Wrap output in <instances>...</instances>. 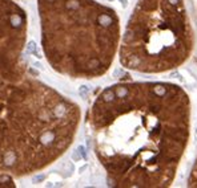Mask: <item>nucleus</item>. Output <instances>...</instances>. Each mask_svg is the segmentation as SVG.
<instances>
[{
    "label": "nucleus",
    "mask_w": 197,
    "mask_h": 188,
    "mask_svg": "<svg viewBox=\"0 0 197 188\" xmlns=\"http://www.w3.org/2000/svg\"><path fill=\"white\" fill-rule=\"evenodd\" d=\"M79 105L32 77L0 73V175L28 176L49 167L77 132Z\"/></svg>",
    "instance_id": "nucleus-2"
},
{
    "label": "nucleus",
    "mask_w": 197,
    "mask_h": 188,
    "mask_svg": "<svg viewBox=\"0 0 197 188\" xmlns=\"http://www.w3.org/2000/svg\"><path fill=\"white\" fill-rule=\"evenodd\" d=\"M195 47L184 0H138L120 44V64L138 73L181 66Z\"/></svg>",
    "instance_id": "nucleus-4"
},
{
    "label": "nucleus",
    "mask_w": 197,
    "mask_h": 188,
    "mask_svg": "<svg viewBox=\"0 0 197 188\" xmlns=\"http://www.w3.org/2000/svg\"><path fill=\"white\" fill-rule=\"evenodd\" d=\"M196 138H197V130H196Z\"/></svg>",
    "instance_id": "nucleus-9"
},
{
    "label": "nucleus",
    "mask_w": 197,
    "mask_h": 188,
    "mask_svg": "<svg viewBox=\"0 0 197 188\" xmlns=\"http://www.w3.org/2000/svg\"><path fill=\"white\" fill-rule=\"evenodd\" d=\"M27 13L15 0H0V73L27 70L23 52L27 42Z\"/></svg>",
    "instance_id": "nucleus-5"
},
{
    "label": "nucleus",
    "mask_w": 197,
    "mask_h": 188,
    "mask_svg": "<svg viewBox=\"0 0 197 188\" xmlns=\"http://www.w3.org/2000/svg\"><path fill=\"white\" fill-rule=\"evenodd\" d=\"M41 47L48 64L71 78L93 80L112 66L120 19L96 0H36Z\"/></svg>",
    "instance_id": "nucleus-3"
},
{
    "label": "nucleus",
    "mask_w": 197,
    "mask_h": 188,
    "mask_svg": "<svg viewBox=\"0 0 197 188\" xmlns=\"http://www.w3.org/2000/svg\"><path fill=\"white\" fill-rule=\"evenodd\" d=\"M108 1H113V0H108Z\"/></svg>",
    "instance_id": "nucleus-10"
},
{
    "label": "nucleus",
    "mask_w": 197,
    "mask_h": 188,
    "mask_svg": "<svg viewBox=\"0 0 197 188\" xmlns=\"http://www.w3.org/2000/svg\"><path fill=\"white\" fill-rule=\"evenodd\" d=\"M190 100L171 82H120L96 97L87 115L108 186L165 188L189 140Z\"/></svg>",
    "instance_id": "nucleus-1"
},
{
    "label": "nucleus",
    "mask_w": 197,
    "mask_h": 188,
    "mask_svg": "<svg viewBox=\"0 0 197 188\" xmlns=\"http://www.w3.org/2000/svg\"><path fill=\"white\" fill-rule=\"evenodd\" d=\"M188 187L190 188H197V158L196 162L192 167V171L189 174V178H188Z\"/></svg>",
    "instance_id": "nucleus-6"
},
{
    "label": "nucleus",
    "mask_w": 197,
    "mask_h": 188,
    "mask_svg": "<svg viewBox=\"0 0 197 188\" xmlns=\"http://www.w3.org/2000/svg\"><path fill=\"white\" fill-rule=\"evenodd\" d=\"M120 3H121V5H123V7H127V4H128V1H127V0H120Z\"/></svg>",
    "instance_id": "nucleus-8"
},
{
    "label": "nucleus",
    "mask_w": 197,
    "mask_h": 188,
    "mask_svg": "<svg viewBox=\"0 0 197 188\" xmlns=\"http://www.w3.org/2000/svg\"><path fill=\"white\" fill-rule=\"evenodd\" d=\"M87 90H88V88H87V86H81V88H80V94H81V95H85V93H87Z\"/></svg>",
    "instance_id": "nucleus-7"
}]
</instances>
